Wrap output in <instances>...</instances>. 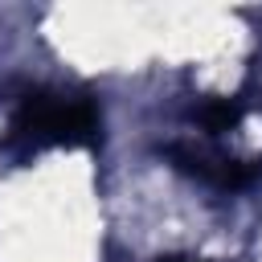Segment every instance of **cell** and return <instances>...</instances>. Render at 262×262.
<instances>
[{
    "mask_svg": "<svg viewBox=\"0 0 262 262\" xmlns=\"http://www.w3.org/2000/svg\"><path fill=\"white\" fill-rule=\"evenodd\" d=\"M94 139H98V115L86 98H70L57 90H33L16 102L4 147L16 156H33L45 147H86Z\"/></svg>",
    "mask_w": 262,
    "mask_h": 262,
    "instance_id": "cell-1",
    "label": "cell"
},
{
    "mask_svg": "<svg viewBox=\"0 0 262 262\" xmlns=\"http://www.w3.org/2000/svg\"><path fill=\"white\" fill-rule=\"evenodd\" d=\"M168 160L180 172H188V176H196V180H205L213 188H229V192L233 188H246L258 176V164H237V160L217 156V151H205L196 143H168Z\"/></svg>",
    "mask_w": 262,
    "mask_h": 262,
    "instance_id": "cell-2",
    "label": "cell"
},
{
    "mask_svg": "<svg viewBox=\"0 0 262 262\" xmlns=\"http://www.w3.org/2000/svg\"><path fill=\"white\" fill-rule=\"evenodd\" d=\"M196 119H201V127L213 131V135H217V131H229V127L242 123V102H237V98H209V102H201Z\"/></svg>",
    "mask_w": 262,
    "mask_h": 262,
    "instance_id": "cell-3",
    "label": "cell"
}]
</instances>
